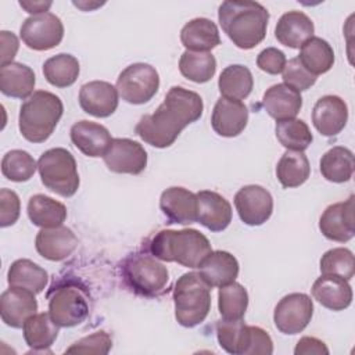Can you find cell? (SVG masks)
<instances>
[{
  "label": "cell",
  "instance_id": "obj_3",
  "mask_svg": "<svg viewBox=\"0 0 355 355\" xmlns=\"http://www.w3.org/2000/svg\"><path fill=\"white\" fill-rule=\"evenodd\" d=\"M153 257L165 262H178L186 268H200L212 252L209 240L196 229L159 230L148 243Z\"/></svg>",
  "mask_w": 355,
  "mask_h": 355
},
{
  "label": "cell",
  "instance_id": "obj_22",
  "mask_svg": "<svg viewBox=\"0 0 355 355\" xmlns=\"http://www.w3.org/2000/svg\"><path fill=\"white\" fill-rule=\"evenodd\" d=\"M69 135L73 146L80 153L92 158L103 157L112 141L105 126L86 119L73 123Z\"/></svg>",
  "mask_w": 355,
  "mask_h": 355
},
{
  "label": "cell",
  "instance_id": "obj_42",
  "mask_svg": "<svg viewBox=\"0 0 355 355\" xmlns=\"http://www.w3.org/2000/svg\"><path fill=\"white\" fill-rule=\"evenodd\" d=\"M320 273L351 280L355 273L352 251L344 247L326 251L320 258Z\"/></svg>",
  "mask_w": 355,
  "mask_h": 355
},
{
  "label": "cell",
  "instance_id": "obj_19",
  "mask_svg": "<svg viewBox=\"0 0 355 355\" xmlns=\"http://www.w3.org/2000/svg\"><path fill=\"white\" fill-rule=\"evenodd\" d=\"M37 311V301L35 293L19 288L10 287L0 297V315L4 324L12 329H21L25 320L35 315Z\"/></svg>",
  "mask_w": 355,
  "mask_h": 355
},
{
  "label": "cell",
  "instance_id": "obj_11",
  "mask_svg": "<svg viewBox=\"0 0 355 355\" xmlns=\"http://www.w3.org/2000/svg\"><path fill=\"white\" fill-rule=\"evenodd\" d=\"M313 315V302L304 293H291L284 295L273 312L276 329L283 334H298L311 322Z\"/></svg>",
  "mask_w": 355,
  "mask_h": 355
},
{
  "label": "cell",
  "instance_id": "obj_21",
  "mask_svg": "<svg viewBox=\"0 0 355 355\" xmlns=\"http://www.w3.org/2000/svg\"><path fill=\"white\" fill-rule=\"evenodd\" d=\"M196 194L198 202L197 222L211 232L225 230L232 222L233 211L230 202L211 190H201Z\"/></svg>",
  "mask_w": 355,
  "mask_h": 355
},
{
  "label": "cell",
  "instance_id": "obj_13",
  "mask_svg": "<svg viewBox=\"0 0 355 355\" xmlns=\"http://www.w3.org/2000/svg\"><path fill=\"white\" fill-rule=\"evenodd\" d=\"M234 207L241 222L248 226H261L273 212V198L265 187L248 184L236 193Z\"/></svg>",
  "mask_w": 355,
  "mask_h": 355
},
{
  "label": "cell",
  "instance_id": "obj_37",
  "mask_svg": "<svg viewBox=\"0 0 355 355\" xmlns=\"http://www.w3.org/2000/svg\"><path fill=\"white\" fill-rule=\"evenodd\" d=\"M79 61L67 53H60L43 64V75L46 80L55 87H68L73 85L79 76Z\"/></svg>",
  "mask_w": 355,
  "mask_h": 355
},
{
  "label": "cell",
  "instance_id": "obj_48",
  "mask_svg": "<svg viewBox=\"0 0 355 355\" xmlns=\"http://www.w3.org/2000/svg\"><path fill=\"white\" fill-rule=\"evenodd\" d=\"M0 43H1V49H0V67L12 62L18 47H19V42L18 37L8 31H1L0 32Z\"/></svg>",
  "mask_w": 355,
  "mask_h": 355
},
{
  "label": "cell",
  "instance_id": "obj_46",
  "mask_svg": "<svg viewBox=\"0 0 355 355\" xmlns=\"http://www.w3.org/2000/svg\"><path fill=\"white\" fill-rule=\"evenodd\" d=\"M286 62L287 60L284 53L276 47H266L257 57L258 68L269 75H277L283 72Z\"/></svg>",
  "mask_w": 355,
  "mask_h": 355
},
{
  "label": "cell",
  "instance_id": "obj_35",
  "mask_svg": "<svg viewBox=\"0 0 355 355\" xmlns=\"http://www.w3.org/2000/svg\"><path fill=\"white\" fill-rule=\"evenodd\" d=\"M254 86V78L251 71L240 64L226 67L218 80V87L222 97L230 100H243L250 96Z\"/></svg>",
  "mask_w": 355,
  "mask_h": 355
},
{
  "label": "cell",
  "instance_id": "obj_5",
  "mask_svg": "<svg viewBox=\"0 0 355 355\" xmlns=\"http://www.w3.org/2000/svg\"><path fill=\"white\" fill-rule=\"evenodd\" d=\"M212 287L201 277L198 272L182 275L173 288L175 318L183 327H196L201 324L211 309Z\"/></svg>",
  "mask_w": 355,
  "mask_h": 355
},
{
  "label": "cell",
  "instance_id": "obj_14",
  "mask_svg": "<svg viewBox=\"0 0 355 355\" xmlns=\"http://www.w3.org/2000/svg\"><path fill=\"white\" fill-rule=\"evenodd\" d=\"M319 229L322 234L331 241H349L355 234L354 196L347 201L329 205L319 219Z\"/></svg>",
  "mask_w": 355,
  "mask_h": 355
},
{
  "label": "cell",
  "instance_id": "obj_28",
  "mask_svg": "<svg viewBox=\"0 0 355 355\" xmlns=\"http://www.w3.org/2000/svg\"><path fill=\"white\" fill-rule=\"evenodd\" d=\"M36 83L35 72L21 62H10L0 67V90L12 98H28L33 94Z\"/></svg>",
  "mask_w": 355,
  "mask_h": 355
},
{
  "label": "cell",
  "instance_id": "obj_29",
  "mask_svg": "<svg viewBox=\"0 0 355 355\" xmlns=\"http://www.w3.org/2000/svg\"><path fill=\"white\" fill-rule=\"evenodd\" d=\"M58 329L60 326L51 319L50 313H35L22 326L24 340L32 352H49L58 337Z\"/></svg>",
  "mask_w": 355,
  "mask_h": 355
},
{
  "label": "cell",
  "instance_id": "obj_10",
  "mask_svg": "<svg viewBox=\"0 0 355 355\" xmlns=\"http://www.w3.org/2000/svg\"><path fill=\"white\" fill-rule=\"evenodd\" d=\"M19 36L29 49L46 51L61 43L64 37V25L53 12L31 15L22 22Z\"/></svg>",
  "mask_w": 355,
  "mask_h": 355
},
{
  "label": "cell",
  "instance_id": "obj_2",
  "mask_svg": "<svg viewBox=\"0 0 355 355\" xmlns=\"http://www.w3.org/2000/svg\"><path fill=\"white\" fill-rule=\"evenodd\" d=\"M218 19L234 46L250 50L266 36L269 12L255 1H223L218 8Z\"/></svg>",
  "mask_w": 355,
  "mask_h": 355
},
{
  "label": "cell",
  "instance_id": "obj_45",
  "mask_svg": "<svg viewBox=\"0 0 355 355\" xmlns=\"http://www.w3.org/2000/svg\"><path fill=\"white\" fill-rule=\"evenodd\" d=\"M21 212V201L15 191L8 189L0 190V226L7 227L14 225Z\"/></svg>",
  "mask_w": 355,
  "mask_h": 355
},
{
  "label": "cell",
  "instance_id": "obj_12",
  "mask_svg": "<svg viewBox=\"0 0 355 355\" xmlns=\"http://www.w3.org/2000/svg\"><path fill=\"white\" fill-rule=\"evenodd\" d=\"M107 168L115 173L139 175L147 166V151L132 139H112L110 147L103 155Z\"/></svg>",
  "mask_w": 355,
  "mask_h": 355
},
{
  "label": "cell",
  "instance_id": "obj_38",
  "mask_svg": "<svg viewBox=\"0 0 355 355\" xmlns=\"http://www.w3.org/2000/svg\"><path fill=\"white\" fill-rule=\"evenodd\" d=\"M180 73L196 83L211 80L216 72V60L211 53L186 50L179 60Z\"/></svg>",
  "mask_w": 355,
  "mask_h": 355
},
{
  "label": "cell",
  "instance_id": "obj_40",
  "mask_svg": "<svg viewBox=\"0 0 355 355\" xmlns=\"http://www.w3.org/2000/svg\"><path fill=\"white\" fill-rule=\"evenodd\" d=\"M248 306V293L240 283H230L219 287L218 308L222 319H243Z\"/></svg>",
  "mask_w": 355,
  "mask_h": 355
},
{
  "label": "cell",
  "instance_id": "obj_23",
  "mask_svg": "<svg viewBox=\"0 0 355 355\" xmlns=\"http://www.w3.org/2000/svg\"><path fill=\"white\" fill-rule=\"evenodd\" d=\"M313 298L324 308L330 311H344L352 302V288L348 280L322 275L312 284Z\"/></svg>",
  "mask_w": 355,
  "mask_h": 355
},
{
  "label": "cell",
  "instance_id": "obj_16",
  "mask_svg": "<svg viewBox=\"0 0 355 355\" xmlns=\"http://www.w3.org/2000/svg\"><path fill=\"white\" fill-rule=\"evenodd\" d=\"M348 107L345 101L333 94L320 97L312 110V122L315 129L326 136H337L347 125Z\"/></svg>",
  "mask_w": 355,
  "mask_h": 355
},
{
  "label": "cell",
  "instance_id": "obj_18",
  "mask_svg": "<svg viewBox=\"0 0 355 355\" xmlns=\"http://www.w3.org/2000/svg\"><path fill=\"white\" fill-rule=\"evenodd\" d=\"M248 110L239 100L220 97L212 110L211 125L215 133L222 137H236L247 126Z\"/></svg>",
  "mask_w": 355,
  "mask_h": 355
},
{
  "label": "cell",
  "instance_id": "obj_39",
  "mask_svg": "<svg viewBox=\"0 0 355 355\" xmlns=\"http://www.w3.org/2000/svg\"><path fill=\"white\" fill-rule=\"evenodd\" d=\"M279 143L290 151H304L313 140L309 126L302 119L277 121L275 128Z\"/></svg>",
  "mask_w": 355,
  "mask_h": 355
},
{
  "label": "cell",
  "instance_id": "obj_30",
  "mask_svg": "<svg viewBox=\"0 0 355 355\" xmlns=\"http://www.w3.org/2000/svg\"><path fill=\"white\" fill-rule=\"evenodd\" d=\"M7 282L10 287H19L39 294L46 288L49 283V275L33 261L22 258L14 261L10 265L7 272Z\"/></svg>",
  "mask_w": 355,
  "mask_h": 355
},
{
  "label": "cell",
  "instance_id": "obj_44",
  "mask_svg": "<svg viewBox=\"0 0 355 355\" xmlns=\"http://www.w3.org/2000/svg\"><path fill=\"white\" fill-rule=\"evenodd\" d=\"M112 347V338L105 331H94L76 343H73L67 352H79V354H100L105 355Z\"/></svg>",
  "mask_w": 355,
  "mask_h": 355
},
{
  "label": "cell",
  "instance_id": "obj_1",
  "mask_svg": "<svg viewBox=\"0 0 355 355\" xmlns=\"http://www.w3.org/2000/svg\"><path fill=\"white\" fill-rule=\"evenodd\" d=\"M204 111V103L198 93L182 86H172L159 107L148 115H143L135 132L147 144L166 148L175 143L182 130L198 121Z\"/></svg>",
  "mask_w": 355,
  "mask_h": 355
},
{
  "label": "cell",
  "instance_id": "obj_25",
  "mask_svg": "<svg viewBox=\"0 0 355 355\" xmlns=\"http://www.w3.org/2000/svg\"><path fill=\"white\" fill-rule=\"evenodd\" d=\"M315 26L312 19L302 11L284 12L275 28L277 42L290 49H300L308 39L313 36Z\"/></svg>",
  "mask_w": 355,
  "mask_h": 355
},
{
  "label": "cell",
  "instance_id": "obj_31",
  "mask_svg": "<svg viewBox=\"0 0 355 355\" xmlns=\"http://www.w3.org/2000/svg\"><path fill=\"white\" fill-rule=\"evenodd\" d=\"M26 212L31 222L42 229L61 226L67 219L65 205L44 194L32 196L28 201Z\"/></svg>",
  "mask_w": 355,
  "mask_h": 355
},
{
  "label": "cell",
  "instance_id": "obj_6",
  "mask_svg": "<svg viewBox=\"0 0 355 355\" xmlns=\"http://www.w3.org/2000/svg\"><path fill=\"white\" fill-rule=\"evenodd\" d=\"M122 279L129 290L143 297H158L168 291L169 272L158 258L146 252L128 255L121 266Z\"/></svg>",
  "mask_w": 355,
  "mask_h": 355
},
{
  "label": "cell",
  "instance_id": "obj_34",
  "mask_svg": "<svg viewBox=\"0 0 355 355\" xmlns=\"http://www.w3.org/2000/svg\"><path fill=\"white\" fill-rule=\"evenodd\" d=\"M311 175V166L304 151L287 150L276 165V178L286 189L304 184Z\"/></svg>",
  "mask_w": 355,
  "mask_h": 355
},
{
  "label": "cell",
  "instance_id": "obj_9",
  "mask_svg": "<svg viewBox=\"0 0 355 355\" xmlns=\"http://www.w3.org/2000/svg\"><path fill=\"white\" fill-rule=\"evenodd\" d=\"M159 75L154 67L136 62L126 67L116 79L119 97L129 104L148 103L158 92Z\"/></svg>",
  "mask_w": 355,
  "mask_h": 355
},
{
  "label": "cell",
  "instance_id": "obj_24",
  "mask_svg": "<svg viewBox=\"0 0 355 355\" xmlns=\"http://www.w3.org/2000/svg\"><path fill=\"white\" fill-rule=\"evenodd\" d=\"M262 105L268 115L276 121L293 119L301 111L302 97L300 92L286 83H277L263 93Z\"/></svg>",
  "mask_w": 355,
  "mask_h": 355
},
{
  "label": "cell",
  "instance_id": "obj_32",
  "mask_svg": "<svg viewBox=\"0 0 355 355\" xmlns=\"http://www.w3.org/2000/svg\"><path fill=\"white\" fill-rule=\"evenodd\" d=\"M354 168V153L343 146L330 148L320 158V173L333 183L348 182L352 178Z\"/></svg>",
  "mask_w": 355,
  "mask_h": 355
},
{
  "label": "cell",
  "instance_id": "obj_15",
  "mask_svg": "<svg viewBox=\"0 0 355 355\" xmlns=\"http://www.w3.org/2000/svg\"><path fill=\"white\" fill-rule=\"evenodd\" d=\"M118 98L116 87L104 80H92L85 83L79 90L80 108L96 118L112 115L118 108Z\"/></svg>",
  "mask_w": 355,
  "mask_h": 355
},
{
  "label": "cell",
  "instance_id": "obj_20",
  "mask_svg": "<svg viewBox=\"0 0 355 355\" xmlns=\"http://www.w3.org/2000/svg\"><path fill=\"white\" fill-rule=\"evenodd\" d=\"M35 247L39 255L49 261H62L68 258L78 247V237L67 226L43 227L35 239Z\"/></svg>",
  "mask_w": 355,
  "mask_h": 355
},
{
  "label": "cell",
  "instance_id": "obj_17",
  "mask_svg": "<svg viewBox=\"0 0 355 355\" xmlns=\"http://www.w3.org/2000/svg\"><path fill=\"white\" fill-rule=\"evenodd\" d=\"M159 208L171 223L190 225L197 222V194L179 186L169 187L159 197Z\"/></svg>",
  "mask_w": 355,
  "mask_h": 355
},
{
  "label": "cell",
  "instance_id": "obj_43",
  "mask_svg": "<svg viewBox=\"0 0 355 355\" xmlns=\"http://www.w3.org/2000/svg\"><path fill=\"white\" fill-rule=\"evenodd\" d=\"M283 80L294 90L304 92L315 85L316 76L304 68L298 57H294L288 60V62H286V67L283 69Z\"/></svg>",
  "mask_w": 355,
  "mask_h": 355
},
{
  "label": "cell",
  "instance_id": "obj_7",
  "mask_svg": "<svg viewBox=\"0 0 355 355\" xmlns=\"http://www.w3.org/2000/svg\"><path fill=\"white\" fill-rule=\"evenodd\" d=\"M42 183L61 197H72L79 189V173L73 155L62 147L44 151L37 161Z\"/></svg>",
  "mask_w": 355,
  "mask_h": 355
},
{
  "label": "cell",
  "instance_id": "obj_41",
  "mask_svg": "<svg viewBox=\"0 0 355 355\" xmlns=\"http://www.w3.org/2000/svg\"><path fill=\"white\" fill-rule=\"evenodd\" d=\"M37 164L33 157L24 150H11L1 159V173L11 182H28L36 172Z\"/></svg>",
  "mask_w": 355,
  "mask_h": 355
},
{
  "label": "cell",
  "instance_id": "obj_49",
  "mask_svg": "<svg viewBox=\"0 0 355 355\" xmlns=\"http://www.w3.org/2000/svg\"><path fill=\"white\" fill-rule=\"evenodd\" d=\"M294 354L295 355H327L329 354V348L326 347V344L316 338V337H309L305 336L302 338L298 340L295 348H294Z\"/></svg>",
  "mask_w": 355,
  "mask_h": 355
},
{
  "label": "cell",
  "instance_id": "obj_4",
  "mask_svg": "<svg viewBox=\"0 0 355 355\" xmlns=\"http://www.w3.org/2000/svg\"><path fill=\"white\" fill-rule=\"evenodd\" d=\"M62 112L64 105L58 96L46 90H36L19 108V132L31 143H43L54 132Z\"/></svg>",
  "mask_w": 355,
  "mask_h": 355
},
{
  "label": "cell",
  "instance_id": "obj_33",
  "mask_svg": "<svg viewBox=\"0 0 355 355\" xmlns=\"http://www.w3.org/2000/svg\"><path fill=\"white\" fill-rule=\"evenodd\" d=\"M298 60L306 71L318 76L331 69L334 64V51L324 39L312 36L301 46Z\"/></svg>",
  "mask_w": 355,
  "mask_h": 355
},
{
  "label": "cell",
  "instance_id": "obj_47",
  "mask_svg": "<svg viewBox=\"0 0 355 355\" xmlns=\"http://www.w3.org/2000/svg\"><path fill=\"white\" fill-rule=\"evenodd\" d=\"M272 352H273V341L270 336L258 326H250V344L245 355H257V354L270 355Z\"/></svg>",
  "mask_w": 355,
  "mask_h": 355
},
{
  "label": "cell",
  "instance_id": "obj_50",
  "mask_svg": "<svg viewBox=\"0 0 355 355\" xmlns=\"http://www.w3.org/2000/svg\"><path fill=\"white\" fill-rule=\"evenodd\" d=\"M53 1H25L21 0L19 6L29 14L32 15H37V14H43V12H49V8L51 7Z\"/></svg>",
  "mask_w": 355,
  "mask_h": 355
},
{
  "label": "cell",
  "instance_id": "obj_27",
  "mask_svg": "<svg viewBox=\"0 0 355 355\" xmlns=\"http://www.w3.org/2000/svg\"><path fill=\"white\" fill-rule=\"evenodd\" d=\"M180 42L189 51L209 53L220 44L218 26L208 18H194L180 31Z\"/></svg>",
  "mask_w": 355,
  "mask_h": 355
},
{
  "label": "cell",
  "instance_id": "obj_8",
  "mask_svg": "<svg viewBox=\"0 0 355 355\" xmlns=\"http://www.w3.org/2000/svg\"><path fill=\"white\" fill-rule=\"evenodd\" d=\"M49 313L60 327H73L89 316V298L78 284L54 287L49 295Z\"/></svg>",
  "mask_w": 355,
  "mask_h": 355
},
{
  "label": "cell",
  "instance_id": "obj_26",
  "mask_svg": "<svg viewBox=\"0 0 355 355\" xmlns=\"http://www.w3.org/2000/svg\"><path fill=\"white\" fill-rule=\"evenodd\" d=\"M201 277L211 287H222L233 283L239 276V262L227 251H212L200 265Z\"/></svg>",
  "mask_w": 355,
  "mask_h": 355
},
{
  "label": "cell",
  "instance_id": "obj_36",
  "mask_svg": "<svg viewBox=\"0 0 355 355\" xmlns=\"http://www.w3.org/2000/svg\"><path fill=\"white\" fill-rule=\"evenodd\" d=\"M216 338L227 354L245 355L250 344V326L243 319H220L216 323Z\"/></svg>",
  "mask_w": 355,
  "mask_h": 355
}]
</instances>
